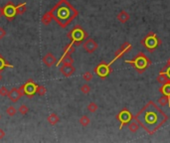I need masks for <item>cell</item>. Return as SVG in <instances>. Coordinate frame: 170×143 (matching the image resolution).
Returning a JSON list of instances; mask_svg holds the SVG:
<instances>
[{"instance_id": "1", "label": "cell", "mask_w": 170, "mask_h": 143, "mask_svg": "<svg viewBox=\"0 0 170 143\" xmlns=\"http://www.w3.org/2000/svg\"><path fill=\"white\" fill-rule=\"evenodd\" d=\"M134 120L141 126L149 135H152L159 130L168 120V115L163 112L154 101H149L133 116Z\"/></svg>"}, {"instance_id": "2", "label": "cell", "mask_w": 170, "mask_h": 143, "mask_svg": "<svg viewBox=\"0 0 170 143\" xmlns=\"http://www.w3.org/2000/svg\"><path fill=\"white\" fill-rule=\"evenodd\" d=\"M50 11L52 13L53 20H55L61 28H66L79 16V11L68 0H60Z\"/></svg>"}, {"instance_id": "3", "label": "cell", "mask_w": 170, "mask_h": 143, "mask_svg": "<svg viewBox=\"0 0 170 143\" xmlns=\"http://www.w3.org/2000/svg\"><path fill=\"white\" fill-rule=\"evenodd\" d=\"M126 64H129L130 66L133 67L138 74H143L144 72L151 66V61L144 53L139 52L135 57L131 60H126Z\"/></svg>"}, {"instance_id": "4", "label": "cell", "mask_w": 170, "mask_h": 143, "mask_svg": "<svg viewBox=\"0 0 170 143\" xmlns=\"http://www.w3.org/2000/svg\"><path fill=\"white\" fill-rule=\"evenodd\" d=\"M67 37L71 40V43H73L75 46L78 47V46H80L87 38H89V35L84 29H83L82 26L77 25L69 32Z\"/></svg>"}, {"instance_id": "5", "label": "cell", "mask_w": 170, "mask_h": 143, "mask_svg": "<svg viewBox=\"0 0 170 143\" xmlns=\"http://www.w3.org/2000/svg\"><path fill=\"white\" fill-rule=\"evenodd\" d=\"M140 44L150 53H153L161 45V40L154 32H149L140 41Z\"/></svg>"}, {"instance_id": "6", "label": "cell", "mask_w": 170, "mask_h": 143, "mask_svg": "<svg viewBox=\"0 0 170 143\" xmlns=\"http://www.w3.org/2000/svg\"><path fill=\"white\" fill-rule=\"evenodd\" d=\"M112 64H108L105 62H102L94 69V72L96 73L98 77H100L101 79H105L108 78L109 75L112 74L113 69H112Z\"/></svg>"}, {"instance_id": "7", "label": "cell", "mask_w": 170, "mask_h": 143, "mask_svg": "<svg viewBox=\"0 0 170 143\" xmlns=\"http://www.w3.org/2000/svg\"><path fill=\"white\" fill-rule=\"evenodd\" d=\"M116 119L120 123V129H122L124 126L128 125V123L132 120L133 115L131 112H130V110L128 108H124L116 114Z\"/></svg>"}, {"instance_id": "8", "label": "cell", "mask_w": 170, "mask_h": 143, "mask_svg": "<svg viewBox=\"0 0 170 143\" xmlns=\"http://www.w3.org/2000/svg\"><path fill=\"white\" fill-rule=\"evenodd\" d=\"M37 87L38 86L33 82V79H28L24 85H22L19 87V90L22 91L23 95L25 94L28 97H32L37 93Z\"/></svg>"}, {"instance_id": "9", "label": "cell", "mask_w": 170, "mask_h": 143, "mask_svg": "<svg viewBox=\"0 0 170 143\" xmlns=\"http://www.w3.org/2000/svg\"><path fill=\"white\" fill-rule=\"evenodd\" d=\"M16 15V6L14 5L13 2H8L3 7V16L7 19V21H13Z\"/></svg>"}, {"instance_id": "10", "label": "cell", "mask_w": 170, "mask_h": 143, "mask_svg": "<svg viewBox=\"0 0 170 143\" xmlns=\"http://www.w3.org/2000/svg\"><path fill=\"white\" fill-rule=\"evenodd\" d=\"M132 49V45L129 44L128 42H124L122 45L120 46V49H117V51L114 53V58L113 59V61L110 62V64L114 63L116 61H117L118 59H120L121 57H124L125 54H128L129 51H131Z\"/></svg>"}, {"instance_id": "11", "label": "cell", "mask_w": 170, "mask_h": 143, "mask_svg": "<svg viewBox=\"0 0 170 143\" xmlns=\"http://www.w3.org/2000/svg\"><path fill=\"white\" fill-rule=\"evenodd\" d=\"M83 47H84L85 51L89 54H93L94 52H96V50L98 49V43L94 41L92 38H87L85 40L84 44H83Z\"/></svg>"}, {"instance_id": "12", "label": "cell", "mask_w": 170, "mask_h": 143, "mask_svg": "<svg viewBox=\"0 0 170 143\" xmlns=\"http://www.w3.org/2000/svg\"><path fill=\"white\" fill-rule=\"evenodd\" d=\"M7 97H8V98L12 102H17L19 99H20L23 97V94H22V91L19 90V89L13 87L12 90H9V94H8V95H7Z\"/></svg>"}, {"instance_id": "13", "label": "cell", "mask_w": 170, "mask_h": 143, "mask_svg": "<svg viewBox=\"0 0 170 143\" xmlns=\"http://www.w3.org/2000/svg\"><path fill=\"white\" fill-rule=\"evenodd\" d=\"M76 72V68L73 65H62L60 68V73L66 78L71 77Z\"/></svg>"}, {"instance_id": "14", "label": "cell", "mask_w": 170, "mask_h": 143, "mask_svg": "<svg viewBox=\"0 0 170 143\" xmlns=\"http://www.w3.org/2000/svg\"><path fill=\"white\" fill-rule=\"evenodd\" d=\"M43 63L45 64L46 67L51 68L57 63V60H56V57H55L52 53H48L45 55V57H43Z\"/></svg>"}, {"instance_id": "15", "label": "cell", "mask_w": 170, "mask_h": 143, "mask_svg": "<svg viewBox=\"0 0 170 143\" xmlns=\"http://www.w3.org/2000/svg\"><path fill=\"white\" fill-rule=\"evenodd\" d=\"M59 64H62V65H73L74 59L70 54H64L62 56L61 60L59 61Z\"/></svg>"}, {"instance_id": "16", "label": "cell", "mask_w": 170, "mask_h": 143, "mask_svg": "<svg viewBox=\"0 0 170 143\" xmlns=\"http://www.w3.org/2000/svg\"><path fill=\"white\" fill-rule=\"evenodd\" d=\"M116 18H117V20L118 21H120V23H122V24H124V23H126L129 20V18H130V15L128 13V12L126 11H124V10H121L120 13L117 14V16H116Z\"/></svg>"}, {"instance_id": "17", "label": "cell", "mask_w": 170, "mask_h": 143, "mask_svg": "<svg viewBox=\"0 0 170 143\" xmlns=\"http://www.w3.org/2000/svg\"><path fill=\"white\" fill-rule=\"evenodd\" d=\"M159 93L161 94L166 95V97H170V79L161 86V87L159 89Z\"/></svg>"}, {"instance_id": "18", "label": "cell", "mask_w": 170, "mask_h": 143, "mask_svg": "<svg viewBox=\"0 0 170 143\" xmlns=\"http://www.w3.org/2000/svg\"><path fill=\"white\" fill-rule=\"evenodd\" d=\"M52 20H53L52 13H51V11H48V12H46L44 15H43L41 21H42L43 24H44V25L48 26V25H50V23L52 22Z\"/></svg>"}, {"instance_id": "19", "label": "cell", "mask_w": 170, "mask_h": 143, "mask_svg": "<svg viewBox=\"0 0 170 143\" xmlns=\"http://www.w3.org/2000/svg\"><path fill=\"white\" fill-rule=\"evenodd\" d=\"M47 120H48V122L50 123L51 125H56L57 123L60 121V117H59L56 113L52 112L48 117H47Z\"/></svg>"}, {"instance_id": "20", "label": "cell", "mask_w": 170, "mask_h": 143, "mask_svg": "<svg viewBox=\"0 0 170 143\" xmlns=\"http://www.w3.org/2000/svg\"><path fill=\"white\" fill-rule=\"evenodd\" d=\"M138 129H139V124H138L136 120L132 119V120L128 123V130L131 133H135Z\"/></svg>"}, {"instance_id": "21", "label": "cell", "mask_w": 170, "mask_h": 143, "mask_svg": "<svg viewBox=\"0 0 170 143\" xmlns=\"http://www.w3.org/2000/svg\"><path fill=\"white\" fill-rule=\"evenodd\" d=\"M158 103L162 106H166V105L170 106V97L162 94V97H160L159 98H158Z\"/></svg>"}, {"instance_id": "22", "label": "cell", "mask_w": 170, "mask_h": 143, "mask_svg": "<svg viewBox=\"0 0 170 143\" xmlns=\"http://www.w3.org/2000/svg\"><path fill=\"white\" fill-rule=\"evenodd\" d=\"M167 81H169V79L167 78V75H165V73L159 72V75H157V82L161 83V85H163V83H165Z\"/></svg>"}, {"instance_id": "23", "label": "cell", "mask_w": 170, "mask_h": 143, "mask_svg": "<svg viewBox=\"0 0 170 143\" xmlns=\"http://www.w3.org/2000/svg\"><path fill=\"white\" fill-rule=\"evenodd\" d=\"M27 10V6H26V3H20L18 4L16 6V12H17V15H22L24 14Z\"/></svg>"}, {"instance_id": "24", "label": "cell", "mask_w": 170, "mask_h": 143, "mask_svg": "<svg viewBox=\"0 0 170 143\" xmlns=\"http://www.w3.org/2000/svg\"><path fill=\"white\" fill-rule=\"evenodd\" d=\"M7 67L13 68V66H11L10 64H8V62H7L6 60L2 57V55H0V72H2Z\"/></svg>"}, {"instance_id": "25", "label": "cell", "mask_w": 170, "mask_h": 143, "mask_svg": "<svg viewBox=\"0 0 170 143\" xmlns=\"http://www.w3.org/2000/svg\"><path fill=\"white\" fill-rule=\"evenodd\" d=\"M76 46L74 45L73 43H70L69 45H67L65 48H64V54H70V55H72L75 51H76Z\"/></svg>"}, {"instance_id": "26", "label": "cell", "mask_w": 170, "mask_h": 143, "mask_svg": "<svg viewBox=\"0 0 170 143\" xmlns=\"http://www.w3.org/2000/svg\"><path fill=\"white\" fill-rule=\"evenodd\" d=\"M90 122H91V119L87 116V115H83V116L80 118V123H81V125L82 126H88L90 124Z\"/></svg>"}, {"instance_id": "27", "label": "cell", "mask_w": 170, "mask_h": 143, "mask_svg": "<svg viewBox=\"0 0 170 143\" xmlns=\"http://www.w3.org/2000/svg\"><path fill=\"white\" fill-rule=\"evenodd\" d=\"M16 112H17V110L14 106H8V108L6 109V113L8 116H14V115L16 114Z\"/></svg>"}, {"instance_id": "28", "label": "cell", "mask_w": 170, "mask_h": 143, "mask_svg": "<svg viewBox=\"0 0 170 143\" xmlns=\"http://www.w3.org/2000/svg\"><path fill=\"white\" fill-rule=\"evenodd\" d=\"M88 110L90 112H96L98 110V105L96 102H90L88 105Z\"/></svg>"}, {"instance_id": "29", "label": "cell", "mask_w": 170, "mask_h": 143, "mask_svg": "<svg viewBox=\"0 0 170 143\" xmlns=\"http://www.w3.org/2000/svg\"><path fill=\"white\" fill-rule=\"evenodd\" d=\"M46 91H47V90H46V87L44 86H38L36 94H38L40 97H43V95L46 94Z\"/></svg>"}, {"instance_id": "30", "label": "cell", "mask_w": 170, "mask_h": 143, "mask_svg": "<svg viewBox=\"0 0 170 143\" xmlns=\"http://www.w3.org/2000/svg\"><path fill=\"white\" fill-rule=\"evenodd\" d=\"M81 91H82L83 94H90V91H91V86L88 85V83H86V85H83L81 86Z\"/></svg>"}, {"instance_id": "31", "label": "cell", "mask_w": 170, "mask_h": 143, "mask_svg": "<svg viewBox=\"0 0 170 143\" xmlns=\"http://www.w3.org/2000/svg\"><path fill=\"white\" fill-rule=\"evenodd\" d=\"M18 111H19V112H20L21 114L25 115V114H27V113H28V111H29V108H28V106H27V105H21L20 107H19Z\"/></svg>"}, {"instance_id": "32", "label": "cell", "mask_w": 170, "mask_h": 143, "mask_svg": "<svg viewBox=\"0 0 170 143\" xmlns=\"http://www.w3.org/2000/svg\"><path fill=\"white\" fill-rule=\"evenodd\" d=\"M83 79H84L86 82H91L93 79V74L90 73V72H86V73L83 75Z\"/></svg>"}, {"instance_id": "33", "label": "cell", "mask_w": 170, "mask_h": 143, "mask_svg": "<svg viewBox=\"0 0 170 143\" xmlns=\"http://www.w3.org/2000/svg\"><path fill=\"white\" fill-rule=\"evenodd\" d=\"M8 94H9V90L7 87H5V86L0 87V95H2V97H7Z\"/></svg>"}, {"instance_id": "34", "label": "cell", "mask_w": 170, "mask_h": 143, "mask_svg": "<svg viewBox=\"0 0 170 143\" xmlns=\"http://www.w3.org/2000/svg\"><path fill=\"white\" fill-rule=\"evenodd\" d=\"M160 72H163V73H165V75H167V78L170 79V66L169 67H163V69H162Z\"/></svg>"}, {"instance_id": "35", "label": "cell", "mask_w": 170, "mask_h": 143, "mask_svg": "<svg viewBox=\"0 0 170 143\" xmlns=\"http://www.w3.org/2000/svg\"><path fill=\"white\" fill-rule=\"evenodd\" d=\"M5 36H6V31L2 27H0V40L4 38Z\"/></svg>"}, {"instance_id": "36", "label": "cell", "mask_w": 170, "mask_h": 143, "mask_svg": "<svg viewBox=\"0 0 170 143\" xmlns=\"http://www.w3.org/2000/svg\"><path fill=\"white\" fill-rule=\"evenodd\" d=\"M4 136H5V132H4V130L0 128V139H2Z\"/></svg>"}, {"instance_id": "37", "label": "cell", "mask_w": 170, "mask_h": 143, "mask_svg": "<svg viewBox=\"0 0 170 143\" xmlns=\"http://www.w3.org/2000/svg\"><path fill=\"white\" fill-rule=\"evenodd\" d=\"M3 16V8L0 6V18H1Z\"/></svg>"}, {"instance_id": "38", "label": "cell", "mask_w": 170, "mask_h": 143, "mask_svg": "<svg viewBox=\"0 0 170 143\" xmlns=\"http://www.w3.org/2000/svg\"><path fill=\"white\" fill-rule=\"evenodd\" d=\"M169 66H170V58L167 60V62H166V65L164 67H169Z\"/></svg>"}, {"instance_id": "39", "label": "cell", "mask_w": 170, "mask_h": 143, "mask_svg": "<svg viewBox=\"0 0 170 143\" xmlns=\"http://www.w3.org/2000/svg\"><path fill=\"white\" fill-rule=\"evenodd\" d=\"M2 81V75H1V72H0V82Z\"/></svg>"}, {"instance_id": "40", "label": "cell", "mask_w": 170, "mask_h": 143, "mask_svg": "<svg viewBox=\"0 0 170 143\" xmlns=\"http://www.w3.org/2000/svg\"><path fill=\"white\" fill-rule=\"evenodd\" d=\"M0 118H1V115H0Z\"/></svg>"}]
</instances>
